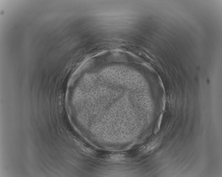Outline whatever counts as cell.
<instances>
[{"mask_svg":"<svg viewBox=\"0 0 222 177\" xmlns=\"http://www.w3.org/2000/svg\"><path fill=\"white\" fill-rule=\"evenodd\" d=\"M157 139H153L151 141L148 142L147 143L141 147L139 151L141 153H146L154 149L157 144Z\"/></svg>","mask_w":222,"mask_h":177,"instance_id":"obj_1","label":"cell"},{"mask_svg":"<svg viewBox=\"0 0 222 177\" xmlns=\"http://www.w3.org/2000/svg\"><path fill=\"white\" fill-rule=\"evenodd\" d=\"M163 115V113H162V114L160 115L158 119L156 125H155L154 130V133L155 135H156L157 133L158 132L160 129L161 124Z\"/></svg>","mask_w":222,"mask_h":177,"instance_id":"obj_2","label":"cell"}]
</instances>
